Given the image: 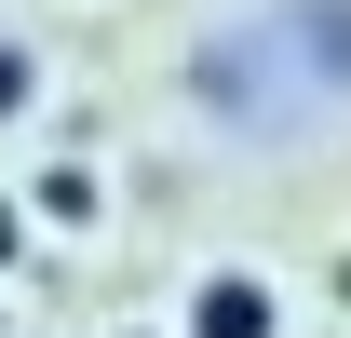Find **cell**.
<instances>
[{
    "instance_id": "obj_2",
    "label": "cell",
    "mask_w": 351,
    "mask_h": 338,
    "mask_svg": "<svg viewBox=\"0 0 351 338\" xmlns=\"http://www.w3.org/2000/svg\"><path fill=\"white\" fill-rule=\"evenodd\" d=\"M95 203H108L95 163H41V176H27V216H41V230H95Z\"/></svg>"
},
{
    "instance_id": "obj_4",
    "label": "cell",
    "mask_w": 351,
    "mask_h": 338,
    "mask_svg": "<svg viewBox=\"0 0 351 338\" xmlns=\"http://www.w3.org/2000/svg\"><path fill=\"white\" fill-rule=\"evenodd\" d=\"M14 244H27V216H14V203H0V257H14Z\"/></svg>"
},
{
    "instance_id": "obj_1",
    "label": "cell",
    "mask_w": 351,
    "mask_h": 338,
    "mask_svg": "<svg viewBox=\"0 0 351 338\" xmlns=\"http://www.w3.org/2000/svg\"><path fill=\"white\" fill-rule=\"evenodd\" d=\"M176 338H284V284L270 271H203L189 311H176Z\"/></svg>"
},
{
    "instance_id": "obj_3",
    "label": "cell",
    "mask_w": 351,
    "mask_h": 338,
    "mask_svg": "<svg viewBox=\"0 0 351 338\" xmlns=\"http://www.w3.org/2000/svg\"><path fill=\"white\" fill-rule=\"evenodd\" d=\"M27 109H41V54L0 41V122H27Z\"/></svg>"
}]
</instances>
